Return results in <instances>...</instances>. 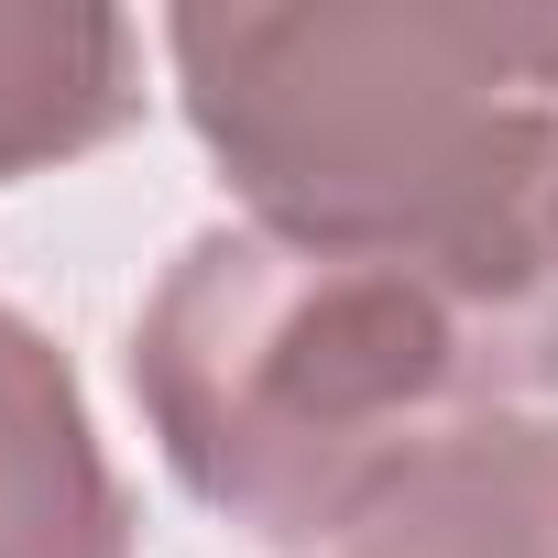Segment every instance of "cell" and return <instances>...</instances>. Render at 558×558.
I'll use <instances>...</instances> for the list:
<instances>
[{"instance_id":"obj_1","label":"cell","mask_w":558,"mask_h":558,"mask_svg":"<svg viewBox=\"0 0 558 558\" xmlns=\"http://www.w3.org/2000/svg\"><path fill=\"white\" fill-rule=\"evenodd\" d=\"M165 66L241 219L449 274L558 395V12H175Z\"/></svg>"},{"instance_id":"obj_2","label":"cell","mask_w":558,"mask_h":558,"mask_svg":"<svg viewBox=\"0 0 558 558\" xmlns=\"http://www.w3.org/2000/svg\"><path fill=\"white\" fill-rule=\"evenodd\" d=\"M132 405L186 504L329 558L438 438L536 416V384L449 274L219 219L132 318Z\"/></svg>"},{"instance_id":"obj_3","label":"cell","mask_w":558,"mask_h":558,"mask_svg":"<svg viewBox=\"0 0 558 558\" xmlns=\"http://www.w3.org/2000/svg\"><path fill=\"white\" fill-rule=\"evenodd\" d=\"M0 558H132V493L88 427L77 362L0 307Z\"/></svg>"},{"instance_id":"obj_4","label":"cell","mask_w":558,"mask_h":558,"mask_svg":"<svg viewBox=\"0 0 558 558\" xmlns=\"http://www.w3.org/2000/svg\"><path fill=\"white\" fill-rule=\"evenodd\" d=\"M329 558H558V416L438 438Z\"/></svg>"},{"instance_id":"obj_5","label":"cell","mask_w":558,"mask_h":558,"mask_svg":"<svg viewBox=\"0 0 558 558\" xmlns=\"http://www.w3.org/2000/svg\"><path fill=\"white\" fill-rule=\"evenodd\" d=\"M143 121V34L121 12L0 0V186L77 165Z\"/></svg>"}]
</instances>
